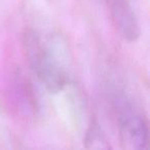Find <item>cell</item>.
I'll list each match as a JSON object with an SVG mask.
<instances>
[{"mask_svg":"<svg viewBox=\"0 0 150 150\" xmlns=\"http://www.w3.org/2000/svg\"><path fill=\"white\" fill-rule=\"evenodd\" d=\"M116 108L121 146L129 150L147 148L149 131L145 117L125 97L116 100Z\"/></svg>","mask_w":150,"mask_h":150,"instance_id":"obj_2","label":"cell"},{"mask_svg":"<svg viewBox=\"0 0 150 150\" xmlns=\"http://www.w3.org/2000/svg\"><path fill=\"white\" fill-rule=\"evenodd\" d=\"M113 26L129 42H135L141 35L138 17L129 0H107Z\"/></svg>","mask_w":150,"mask_h":150,"instance_id":"obj_3","label":"cell"},{"mask_svg":"<svg viewBox=\"0 0 150 150\" xmlns=\"http://www.w3.org/2000/svg\"><path fill=\"white\" fill-rule=\"evenodd\" d=\"M22 42L28 64L47 92H62L67 84V74L39 34L34 30H26Z\"/></svg>","mask_w":150,"mask_h":150,"instance_id":"obj_1","label":"cell"},{"mask_svg":"<svg viewBox=\"0 0 150 150\" xmlns=\"http://www.w3.org/2000/svg\"><path fill=\"white\" fill-rule=\"evenodd\" d=\"M86 148L91 149H110L109 140L98 122H93L86 132V139H84Z\"/></svg>","mask_w":150,"mask_h":150,"instance_id":"obj_4","label":"cell"}]
</instances>
